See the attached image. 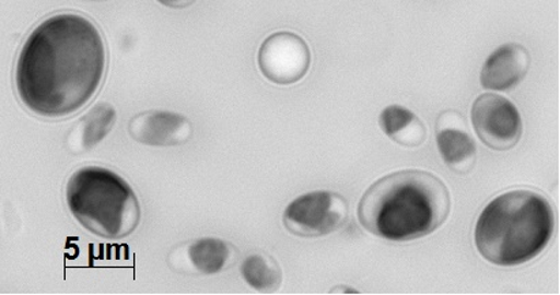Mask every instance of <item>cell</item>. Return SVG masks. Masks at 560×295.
Here are the masks:
<instances>
[{"label": "cell", "mask_w": 560, "mask_h": 295, "mask_svg": "<svg viewBox=\"0 0 560 295\" xmlns=\"http://www.w3.org/2000/svg\"><path fill=\"white\" fill-rule=\"evenodd\" d=\"M107 49L86 16H48L27 36L15 66L16 93L43 118H66L92 102L107 69Z\"/></svg>", "instance_id": "6da1fadb"}, {"label": "cell", "mask_w": 560, "mask_h": 295, "mask_svg": "<svg viewBox=\"0 0 560 295\" xmlns=\"http://www.w3.org/2000/svg\"><path fill=\"white\" fill-rule=\"evenodd\" d=\"M349 219L348 200L341 193L315 191L302 194L282 215L285 229L303 238H319L340 231Z\"/></svg>", "instance_id": "5b68a950"}, {"label": "cell", "mask_w": 560, "mask_h": 295, "mask_svg": "<svg viewBox=\"0 0 560 295\" xmlns=\"http://www.w3.org/2000/svg\"><path fill=\"white\" fill-rule=\"evenodd\" d=\"M113 105L100 103L77 122L70 131L68 143L71 152L82 153L92 150L108 135L116 122Z\"/></svg>", "instance_id": "8fae6325"}, {"label": "cell", "mask_w": 560, "mask_h": 295, "mask_svg": "<svg viewBox=\"0 0 560 295\" xmlns=\"http://www.w3.org/2000/svg\"><path fill=\"white\" fill-rule=\"evenodd\" d=\"M127 131L136 142L147 146L174 148L190 141L194 127L186 116L166 110H145L129 121Z\"/></svg>", "instance_id": "ba28073f"}, {"label": "cell", "mask_w": 560, "mask_h": 295, "mask_svg": "<svg viewBox=\"0 0 560 295\" xmlns=\"http://www.w3.org/2000/svg\"><path fill=\"white\" fill-rule=\"evenodd\" d=\"M556 214L542 194L515 189L487 204L475 227L479 253L499 267L528 263L548 247Z\"/></svg>", "instance_id": "3957f363"}, {"label": "cell", "mask_w": 560, "mask_h": 295, "mask_svg": "<svg viewBox=\"0 0 560 295\" xmlns=\"http://www.w3.org/2000/svg\"><path fill=\"white\" fill-rule=\"evenodd\" d=\"M70 213L92 235L121 239L137 231L141 205L135 189L115 172L85 166L70 176L66 187Z\"/></svg>", "instance_id": "277c9868"}, {"label": "cell", "mask_w": 560, "mask_h": 295, "mask_svg": "<svg viewBox=\"0 0 560 295\" xmlns=\"http://www.w3.org/2000/svg\"><path fill=\"white\" fill-rule=\"evenodd\" d=\"M532 58L524 46L504 44L487 58L480 74L486 91L506 92L524 81L530 70Z\"/></svg>", "instance_id": "30bf717a"}, {"label": "cell", "mask_w": 560, "mask_h": 295, "mask_svg": "<svg viewBox=\"0 0 560 295\" xmlns=\"http://www.w3.org/2000/svg\"><path fill=\"white\" fill-rule=\"evenodd\" d=\"M451 210V192L441 177L405 169L381 177L364 192L358 219L371 235L401 243L440 229Z\"/></svg>", "instance_id": "7a4b0ae2"}, {"label": "cell", "mask_w": 560, "mask_h": 295, "mask_svg": "<svg viewBox=\"0 0 560 295\" xmlns=\"http://www.w3.org/2000/svg\"><path fill=\"white\" fill-rule=\"evenodd\" d=\"M257 60L266 80L276 85L290 86L308 74L313 55L302 36L282 31L265 38Z\"/></svg>", "instance_id": "8992f818"}, {"label": "cell", "mask_w": 560, "mask_h": 295, "mask_svg": "<svg viewBox=\"0 0 560 295\" xmlns=\"http://www.w3.org/2000/svg\"><path fill=\"white\" fill-rule=\"evenodd\" d=\"M436 143L443 161L458 175H468L478 161V148L467 120L456 110L442 113L436 120Z\"/></svg>", "instance_id": "9c48e42d"}, {"label": "cell", "mask_w": 560, "mask_h": 295, "mask_svg": "<svg viewBox=\"0 0 560 295\" xmlns=\"http://www.w3.org/2000/svg\"><path fill=\"white\" fill-rule=\"evenodd\" d=\"M242 275L249 287L262 293L279 291L282 283V270L271 256L257 253L248 256L242 264Z\"/></svg>", "instance_id": "5bb4252c"}, {"label": "cell", "mask_w": 560, "mask_h": 295, "mask_svg": "<svg viewBox=\"0 0 560 295\" xmlns=\"http://www.w3.org/2000/svg\"><path fill=\"white\" fill-rule=\"evenodd\" d=\"M470 119L480 141L495 152L512 150L523 137L517 107L501 94L486 93L476 98Z\"/></svg>", "instance_id": "52a82bcc"}, {"label": "cell", "mask_w": 560, "mask_h": 295, "mask_svg": "<svg viewBox=\"0 0 560 295\" xmlns=\"http://www.w3.org/2000/svg\"><path fill=\"white\" fill-rule=\"evenodd\" d=\"M232 253L234 249L223 239L199 238L188 245L187 260L194 272L213 275L231 263Z\"/></svg>", "instance_id": "4fadbf2b"}, {"label": "cell", "mask_w": 560, "mask_h": 295, "mask_svg": "<svg viewBox=\"0 0 560 295\" xmlns=\"http://www.w3.org/2000/svg\"><path fill=\"white\" fill-rule=\"evenodd\" d=\"M380 127L392 141L404 148H419L429 135L425 122L401 105H390L382 110Z\"/></svg>", "instance_id": "7c38bea8"}]
</instances>
